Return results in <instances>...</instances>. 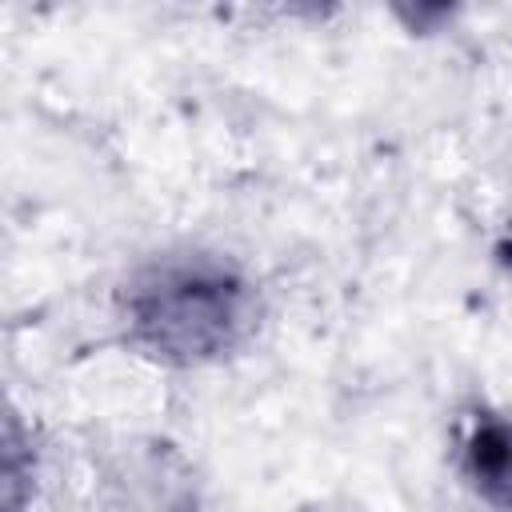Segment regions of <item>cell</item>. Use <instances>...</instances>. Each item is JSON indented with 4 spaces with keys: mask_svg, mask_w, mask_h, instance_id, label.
Segmentation results:
<instances>
[{
    "mask_svg": "<svg viewBox=\"0 0 512 512\" xmlns=\"http://www.w3.org/2000/svg\"><path fill=\"white\" fill-rule=\"evenodd\" d=\"M124 340L172 368L216 364L240 352L260 324L252 280L216 252H164L120 288Z\"/></svg>",
    "mask_w": 512,
    "mask_h": 512,
    "instance_id": "obj_1",
    "label": "cell"
},
{
    "mask_svg": "<svg viewBox=\"0 0 512 512\" xmlns=\"http://www.w3.org/2000/svg\"><path fill=\"white\" fill-rule=\"evenodd\" d=\"M460 472L492 508L512 512V412H480L460 432Z\"/></svg>",
    "mask_w": 512,
    "mask_h": 512,
    "instance_id": "obj_2",
    "label": "cell"
},
{
    "mask_svg": "<svg viewBox=\"0 0 512 512\" xmlns=\"http://www.w3.org/2000/svg\"><path fill=\"white\" fill-rule=\"evenodd\" d=\"M496 264H500V272L512 280V220L504 224V232H500V240H496Z\"/></svg>",
    "mask_w": 512,
    "mask_h": 512,
    "instance_id": "obj_3",
    "label": "cell"
}]
</instances>
